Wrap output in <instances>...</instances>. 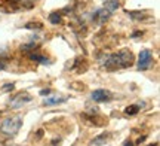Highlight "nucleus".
Wrapping results in <instances>:
<instances>
[{
  "label": "nucleus",
  "instance_id": "f257e3e1",
  "mask_svg": "<svg viewBox=\"0 0 160 146\" xmlns=\"http://www.w3.org/2000/svg\"><path fill=\"white\" fill-rule=\"evenodd\" d=\"M135 61V57L132 51L129 49H120L119 52H114L105 57V60L102 61V67H105L107 70H117V69H128L131 67Z\"/></svg>",
  "mask_w": 160,
  "mask_h": 146
},
{
  "label": "nucleus",
  "instance_id": "f03ea898",
  "mask_svg": "<svg viewBox=\"0 0 160 146\" xmlns=\"http://www.w3.org/2000/svg\"><path fill=\"white\" fill-rule=\"evenodd\" d=\"M22 127V118L21 116H11L3 119L0 124V133L6 136H15Z\"/></svg>",
  "mask_w": 160,
  "mask_h": 146
},
{
  "label": "nucleus",
  "instance_id": "7ed1b4c3",
  "mask_svg": "<svg viewBox=\"0 0 160 146\" xmlns=\"http://www.w3.org/2000/svg\"><path fill=\"white\" fill-rule=\"evenodd\" d=\"M153 64V52L150 49H142L138 55V70H148Z\"/></svg>",
  "mask_w": 160,
  "mask_h": 146
},
{
  "label": "nucleus",
  "instance_id": "20e7f679",
  "mask_svg": "<svg viewBox=\"0 0 160 146\" xmlns=\"http://www.w3.org/2000/svg\"><path fill=\"white\" fill-rule=\"evenodd\" d=\"M31 100H33V97H31L27 91L18 93V94H15V95L11 99V107H12V109H19V107L25 106L27 103H30Z\"/></svg>",
  "mask_w": 160,
  "mask_h": 146
},
{
  "label": "nucleus",
  "instance_id": "39448f33",
  "mask_svg": "<svg viewBox=\"0 0 160 146\" xmlns=\"http://www.w3.org/2000/svg\"><path fill=\"white\" fill-rule=\"evenodd\" d=\"M91 97H92L93 101H97V103H102V101H108V100L113 99V94L110 93L108 89H102V88H99V89L92 91Z\"/></svg>",
  "mask_w": 160,
  "mask_h": 146
},
{
  "label": "nucleus",
  "instance_id": "423d86ee",
  "mask_svg": "<svg viewBox=\"0 0 160 146\" xmlns=\"http://www.w3.org/2000/svg\"><path fill=\"white\" fill-rule=\"evenodd\" d=\"M110 15H111V14L104 8V9H98V11H95V14L92 15V19L98 24H104L110 18Z\"/></svg>",
  "mask_w": 160,
  "mask_h": 146
},
{
  "label": "nucleus",
  "instance_id": "0eeeda50",
  "mask_svg": "<svg viewBox=\"0 0 160 146\" xmlns=\"http://www.w3.org/2000/svg\"><path fill=\"white\" fill-rule=\"evenodd\" d=\"M68 100V97H64V95H59V94H55L52 97H48L45 100V106H55V105H61V103H65Z\"/></svg>",
  "mask_w": 160,
  "mask_h": 146
},
{
  "label": "nucleus",
  "instance_id": "6e6552de",
  "mask_svg": "<svg viewBox=\"0 0 160 146\" xmlns=\"http://www.w3.org/2000/svg\"><path fill=\"white\" fill-rule=\"evenodd\" d=\"M13 8H33L34 0H9Z\"/></svg>",
  "mask_w": 160,
  "mask_h": 146
},
{
  "label": "nucleus",
  "instance_id": "1a4fd4ad",
  "mask_svg": "<svg viewBox=\"0 0 160 146\" xmlns=\"http://www.w3.org/2000/svg\"><path fill=\"white\" fill-rule=\"evenodd\" d=\"M104 8H105L110 14L117 11V8H119V0H105V2H104Z\"/></svg>",
  "mask_w": 160,
  "mask_h": 146
},
{
  "label": "nucleus",
  "instance_id": "9d476101",
  "mask_svg": "<svg viewBox=\"0 0 160 146\" xmlns=\"http://www.w3.org/2000/svg\"><path fill=\"white\" fill-rule=\"evenodd\" d=\"M128 14H129V17H131L133 21H144V19L150 18L145 12H141V11H138V12H128Z\"/></svg>",
  "mask_w": 160,
  "mask_h": 146
},
{
  "label": "nucleus",
  "instance_id": "9b49d317",
  "mask_svg": "<svg viewBox=\"0 0 160 146\" xmlns=\"http://www.w3.org/2000/svg\"><path fill=\"white\" fill-rule=\"evenodd\" d=\"M28 57L33 60V61H36V63H40V64H48V63H49V60L46 58V57H43V55H39V54L30 52Z\"/></svg>",
  "mask_w": 160,
  "mask_h": 146
},
{
  "label": "nucleus",
  "instance_id": "f8f14e48",
  "mask_svg": "<svg viewBox=\"0 0 160 146\" xmlns=\"http://www.w3.org/2000/svg\"><path fill=\"white\" fill-rule=\"evenodd\" d=\"M138 112H139V106L138 105H131L125 109V115H128V116H133V115H137Z\"/></svg>",
  "mask_w": 160,
  "mask_h": 146
},
{
  "label": "nucleus",
  "instance_id": "ddd939ff",
  "mask_svg": "<svg viewBox=\"0 0 160 146\" xmlns=\"http://www.w3.org/2000/svg\"><path fill=\"white\" fill-rule=\"evenodd\" d=\"M107 137H108V136L105 134V133H102V134L93 137V139H92V143H93V145H97V146H101V145H104V143L107 142Z\"/></svg>",
  "mask_w": 160,
  "mask_h": 146
},
{
  "label": "nucleus",
  "instance_id": "4468645a",
  "mask_svg": "<svg viewBox=\"0 0 160 146\" xmlns=\"http://www.w3.org/2000/svg\"><path fill=\"white\" fill-rule=\"evenodd\" d=\"M61 19H62V17L58 12H52L51 15H49V23H52V24H59Z\"/></svg>",
  "mask_w": 160,
  "mask_h": 146
},
{
  "label": "nucleus",
  "instance_id": "2eb2a0df",
  "mask_svg": "<svg viewBox=\"0 0 160 146\" xmlns=\"http://www.w3.org/2000/svg\"><path fill=\"white\" fill-rule=\"evenodd\" d=\"M37 48H39L37 43H28V45H22L21 49H22L24 52H33V51H36Z\"/></svg>",
  "mask_w": 160,
  "mask_h": 146
},
{
  "label": "nucleus",
  "instance_id": "dca6fc26",
  "mask_svg": "<svg viewBox=\"0 0 160 146\" xmlns=\"http://www.w3.org/2000/svg\"><path fill=\"white\" fill-rule=\"evenodd\" d=\"M42 27H43V24L39 23V21H31V23L25 24V29H37V30H40Z\"/></svg>",
  "mask_w": 160,
  "mask_h": 146
},
{
  "label": "nucleus",
  "instance_id": "f3484780",
  "mask_svg": "<svg viewBox=\"0 0 160 146\" xmlns=\"http://www.w3.org/2000/svg\"><path fill=\"white\" fill-rule=\"evenodd\" d=\"M13 84H6V85H3V91H12L13 89Z\"/></svg>",
  "mask_w": 160,
  "mask_h": 146
},
{
  "label": "nucleus",
  "instance_id": "a211bd4d",
  "mask_svg": "<svg viewBox=\"0 0 160 146\" xmlns=\"http://www.w3.org/2000/svg\"><path fill=\"white\" fill-rule=\"evenodd\" d=\"M5 69H6V61L0 57V70H5Z\"/></svg>",
  "mask_w": 160,
  "mask_h": 146
},
{
  "label": "nucleus",
  "instance_id": "6ab92c4d",
  "mask_svg": "<svg viewBox=\"0 0 160 146\" xmlns=\"http://www.w3.org/2000/svg\"><path fill=\"white\" fill-rule=\"evenodd\" d=\"M49 94H51V89H49V88H46V89H42V91H40V95H49Z\"/></svg>",
  "mask_w": 160,
  "mask_h": 146
},
{
  "label": "nucleus",
  "instance_id": "aec40b11",
  "mask_svg": "<svg viewBox=\"0 0 160 146\" xmlns=\"http://www.w3.org/2000/svg\"><path fill=\"white\" fill-rule=\"evenodd\" d=\"M142 35H144V31H135V33H133L131 37H133V39H135V37H141Z\"/></svg>",
  "mask_w": 160,
  "mask_h": 146
},
{
  "label": "nucleus",
  "instance_id": "412c9836",
  "mask_svg": "<svg viewBox=\"0 0 160 146\" xmlns=\"http://www.w3.org/2000/svg\"><path fill=\"white\" fill-rule=\"evenodd\" d=\"M61 145V139H53L52 140V146H59Z\"/></svg>",
  "mask_w": 160,
  "mask_h": 146
},
{
  "label": "nucleus",
  "instance_id": "4be33fe9",
  "mask_svg": "<svg viewBox=\"0 0 160 146\" xmlns=\"http://www.w3.org/2000/svg\"><path fill=\"white\" fill-rule=\"evenodd\" d=\"M123 146H135V145H133V142H132V140H129V139H128V140L123 143Z\"/></svg>",
  "mask_w": 160,
  "mask_h": 146
},
{
  "label": "nucleus",
  "instance_id": "5701e85b",
  "mask_svg": "<svg viewBox=\"0 0 160 146\" xmlns=\"http://www.w3.org/2000/svg\"><path fill=\"white\" fill-rule=\"evenodd\" d=\"M144 140H145V136H142V137H139V139H138V142H137V145H141V143H142Z\"/></svg>",
  "mask_w": 160,
  "mask_h": 146
},
{
  "label": "nucleus",
  "instance_id": "b1692460",
  "mask_svg": "<svg viewBox=\"0 0 160 146\" xmlns=\"http://www.w3.org/2000/svg\"><path fill=\"white\" fill-rule=\"evenodd\" d=\"M42 136H43V131H42V130H39V131H37V139H40Z\"/></svg>",
  "mask_w": 160,
  "mask_h": 146
},
{
  "label": "nucleus",
  "instance_id": "393cba45",
  "mask_svg": "<svg viewBox=\"0 0 160 146\" xmlns=\"http://www.w3.org/2000/svg\"><path fill=\"white\" fill-rule=\"evenodd\" d=\"M148 146H159V143H157V142H156V143H150Z\"/></svg>",
  "mask_w": 160,
  "mask_h": 146
}]
</instances>
